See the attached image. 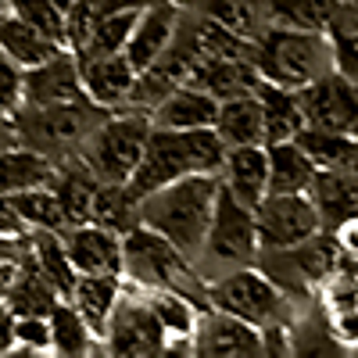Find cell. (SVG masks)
Returning a JSON list of instances; mask_svg holds the SVG:
<instances>
[{
    "label": "cell",
    "instance_id": "obj_32",
    "mask_svg": "<svg viewBox=\"0 0 358 358\" xmlns=\"http://www.w3.org/2000/svg\"><path fill=\"white\" fill-rule=\"evenodd\" d=\"M0 4H4L8 15L36 25L40 33H47L50 40H57L65 47V11L57 0H0Z\"/></svg>",
    "mask_w": 358,
    "mask_h": 358
},
{
    "label": "cell",
    "instance_id": "obj_27",
    "mask_svg": "<svg viewBox=\"0 0 358 358\" xmlns=\"http://www.w3.org/2000/svg\"><path fill=\"white\" fill-rule=\"evenodd\" d=\"M143 301L151 305L158 326L169 344H187L190 348V334L197 322V308L183 290H140Z\"/></svg>",
    "mask_w": 358,
    "mask_h": 358
},
{
    "label": "cell",
    "instance_id": "obj_43",
    "mask_svg": "<svg viewBox=\"0 0 358 358\" xmlns=\"http://www.w3.org/2000/svg\"><path fill=\"white\" fill-rule=\"evenodd\" d=\"M57 4H62V11H65V8H69V0H57Z\"/></svg>",
    "mask_w": 358,
    "mask_h": 358
},
{
    "label": "cell",
    "instance_id": "obj_29",
    "mask_svg": "<svg viewBox=\"0 0 358 358\" xmlns=\"http://www.w3.org/2000/svg\"><path fill=\"white\" fill-rule=\"evenodd\" d=\"M326 36L334 47V69L358 83V0H341Z\"/></svg>",
    "mask_w": 358,
    "mask_h": 358
},
{
    "label": "cell",
    "instance_id": "obj_2",
    "mask_svg": "<svg viewBox=\"0 0 358 358\" xmlns=\"http://www.w3.org/2000/svg\"><path fill=\"white\" fill-rule=\"evenodd\" d=\"M229 147L222 143V136L204 126V129H162L151 126V136L143 143V155L133 169V176L126 179V190L140 201L143 194H151L172 179H183L190 172H204V176H219L222 162H226Z\"/></svg>",
    "mask_w": 358,
    "mask_h": 358
},
{
    "label": "cell",
    "instance_id": "obj_1",
    "mask_svg": "<svg viewBox=\"0 0 358 358\" xmlns=\"http://www.w3.org/2000/svg\"><path fill=\"white\" fill-rule=\"evenodd\" d=\"M215 194H219V176L190 172L183 179H172V183L143 194L136 201V222L162 233L187 258H197L215 212Z\"/></svg>",
    "mask_w": 358,
    "mask_h": 358
},
{
    "label": "cell",
    "instance_id": "obj_37",
    "mask_svg": "<svg viewBox=\"0 0 358 358\" xmlns=\"http://www.w3.org/2000/svg\"><path fill=\"white\" fill-rule=\"evenodd\" d=\"M29 233L33 229H29L25 219L18 215L11 194H0V236H4V241H25Z\"/></svg>",
    "mask_w": 358,
    "mask_h": 358
},
{
    "label": "cell",
    "instance_id": "obj_12",
    "mask_svg": "<svg viewBox=\"0 0 358 358\" xmlns=\"http://www.w3.org/2000/svg\"><path fill=\"white\" fill-rule=\"evenodd\" d=\"M190 351L201 358H258L265 355V334L241 315L212 308V312H197Z\"/></svg>",
    "mask_w": 358,
    "mask_h": 358
},
{
    "label": "cell",
    "instance_id": "obj_26",
    "mask_svg": "<svg viewBox=\"0 0 358 358\" xmlns=\"http://www.w3.org/2000/svg\"><path fill=\"white\" fill-rule=\"evenodd\" d=\"M294 140L312 158L315 169L358 172V136L355 133H322V129H308L305 126Z\"/></svg>",
    "mask_w": 358,
    "mask_h": 358
},
{
    "label": "cell",
    "instance_id": "obj_6",
    "mask_svg": "<svg viewBox=\"0 0 358 358\" xmlns=\"http://www.w3.org/2000/svg\"><path fill=\"white\" fill-rule=\"evenodd\" d=\"M190 258L151 226L133 222L122 233V276L136 290H187Z\"/></svg>",
    "mask_w": 358,
    "mask_h": 358
},
{
    "label": "cell",
    "instance_id": "obj_28",
    "mask_svg": "<svg viewBox=\"0 0 358 358\" xmlns=\"http://www.w3.org/2000/svg\"><path fill=\"white\" fill-rule=\"evenodd\" d=\"M312 201L319 215L344 219L358 212V172H334V169H315Z\"/></svg>",
    "mask_w": 358,
    "mask_h": 358
},
{
    "label": "cell",
    "instance_id": "obj_4",
    "mask_svg": "<svg viewBox=\"0 0 358 358\" xmlns=\"http://www.w3.org/2000/svg\"><path fill=\"white\" fill-rule=\"evenodd\" d=\"M147 136H151V115L140 108L118 111L86 133L79 143V162L104 183H126L143 155Z\"/></svg>",
    "mask_w": 358,
    "mask_h": 358
},
{
    "label": "cell",
    "instance_id": "obj_40",
    "mask_svg": "<svg viewBox=\"0 0 358 358\" xmlns=\"http://www.w3.org/2000/svg\"><path fill=\"white\" fill-rule=\"evenodd\" d=\"M15 276H18V258H0V301L11 294Z\"/></svg>",
    "mask_w": 358,
    "mask_h": 358
},
{
    "label": "cell",
    "instance_id": "obj_5",
    "mask_svg": "<svg viewBox=\"0 0 358 358\" xmlns=\"http://www.w3.org/2000/svg\"><path fill=\"white\" fill-rule=\"evenodd\" d=\"M101 118L94 115V104L83 101H62V104H22L18 115L11 118L15 140L33 147V151L54 158L79 151L86 133L94 129Z\"/></svg>",
    "mask_w": 358,
    "mask_h": 358
},
{
    "label": "cell",
    "instance_id": "obj_19",
    "mask_svg": "<svg viewBox=\"0 0 358 358\" xmlns=\"http://www.w3.org/2000/svg\"><path fill=\"white\" fill-rule=\"evenodd\" d=\"M118 297H122V280H118V273H79L76 283H72L69 301L76 305V312L86 319V326L101 341Z\"/></svg>",
    "mask_w": 358,
    "mask_h": 358
},
{
    "label": "cell",
    "instance_id": "obj_11",
    "mask_svg": "<svg viewBox=\"0 0 358 358\" xmlns=\"http://www.w3.org/2000/svg\"><path fill=\"white\" fill-rule=\"evenodd\" d=\"M101 344L108 355L118 358H143V355H165L169 341L151 312V305L140 297H118V305L101 334Z\"/></svg>",
    "mask_w": 358,
    "mask_h": 358
},
{
    "label": "cell",
    "instance_id": "obj_10",
    "mask_svg": "<svg viewBox=\"0 0 358 358\" xmlns=\"http://www.w3.org/2000/svg\"><path fill=\"white\" fill-rule=\"evenodd\" d=\"M212 308H222L229 315H241L248 322H255L258 330H268V322H280V312H283V294L280 287L262 276L258 268H236V273L222 276L212 290Z\"/></svg>",
    "mask_w": 358,
    "mask_h": 358
},
{
    "label": "cell",
    "instance_id": "obj_18",
    "mask_svg": "<svg viewBox=\"0 0 358 358\" xmlns=\"http://www.w3.org/2000/svg\"><path fill=\"white\" fill-rule=\"evenodd\" d=\"M215 111L219 101L208 94V90L194 86V83H179L176 90L151 108V126L162 129H204V126H215Z\"/></svg>",
    "mask_w": 358,
    "mask_h": 358
},
{
    "label": "cell",
    "instance_id": "obj_25",
    "mask_svg": "<svg viewBox=\"0 0 358 358\" xmlns=\"http://www.w3.org/2000/svg\"><path fill=\"white\" fill-rule=\"evenodd\" d=\"M47 326H50V355L83 358L97 344V334L86 326V319L76 312L69 297H57L54 301V308L47 312Z\"/></svg>",
    "mask_w": 358,
    "mask_h": 358
},
{
    "label": "cell",
    "instance_id": "obj_15",
    "mask_svg": "<svg viewBox=\"0 0 358 358\" xmlns=\"http://www.w3.org/2000/svg\"><path fill=\"white\" fill-rule=\"evenodd\" d=\"M172 40H176V4H169V0H155V4H147L140 11L122 54H126V62L133 65V72H143L169 50Z\"/></svg>",
    "mask_w": 358,
    "mask_h": 358
},
{
    "label": "cell",
    "instance_id": "obj_14",
    "mask_svg": "<svg viewBox=\"0 0 358 358\" xmlns=\"http://www.w3.org/2000/svg\"><path fill=\"white\" fill-rule=\"evenodd\" d=\"M83 94L94 108H126L136 86V72L126 62V54H97L79 57Z\"/></svg>",
    "mask_w": 358,
    "mask_h": 358
},
{
    "label": "cell",
    "instance_id": "obj_16",
    "mask_svg": "<svg viewBox=\"0 0 358 358\" xmlns=\"http://www.w3.org/2000/svg\"><path fill=\"white\" fill-rule=\"evenodd\" d=\"M83 79H79V57L65 47L50 62L25 69V104H62L83 101Z\"/></svg>",
    "mask_w": 358,
    "mask_h": 358
},
{
    "label": "cell",
    "instance_id": "obj_7",
    "mask_svg": "<svg viewBox=\"0 0 358 358\" xmlns=\"http://www.w3.org/2000/svg\"><path fill=\"white\" fill-rule=\"evenodd\" d=\"M322 215L312 194H265L255 208L258 248L265 251H290L305 241H315Z\"/></svg>",
    "mask_w": 358,
    "mask_h": 358
},
{
    "label": "cell",
    "instance_id": "obj_13",
    "mask_svg": "<svg viewBox=\"0 0 358 358\" xmlns=\"http://www.w3.org/2000/svg\"><path fill=\"white\" fill-rule=\"evenodd\" d=\"M65 255L79 273H118L122 276V236L97 222H79L62 229Z\"/></svg>",
    "mask_w": 358,
    "mask_h": 358
},
{
    "label": "cell",
    "instance_id": "obj_31",
    "mask_svg": "<svg viewBox=\"0 0 358 358\" xmlns=\"http://www.w3.org/2000/svg\"><path fill=\"white\" fill-rule=\"evenodd\" d=\"M273 25H290V29H319L326 33L334 11L341 0H265Z\"/></svg>",
    "mask_w": 358,
    "mask_h": 358
},
{
    "label": "cell",
    "instance_id": "obj_30",
    "mask_svg": "<svg viewBox=\"0 0 358 358\" xmlns=\"http://www.w3.org/2000/svg\"><path fill=\"white\" fill-rule=\"evenodd\" d=\"M18 215L25 219L29 229H54L62 233L69 229V219H65V208H62V197L54 194V187H33V190H22V194H11Z\"/></svg>",
    "mask_w": 358,
    "mask_h": 358
},
{
    "label": "cell",
    "instance_id": "obj_44",
    "mask_svg": "<svg viewBox=\"0 0 358 358\" xmlns=\"http://www.w3.org/2000/svg\"><path fill=\"white\" fill-rule=\"evenodd\" d=\"M0 15H8V11H0Z\"/></svg>",
    "mask_w": 358,
    "mask_h": 358
},
{
    "label": "cell",
    "instance_id": "obj_35",
    "mask_svg": "<svg viewBox=\"0 0 358 358\" xmlns=\"http://www.w3.org/2000/svg\"><path fill=\"white\" fill-rule=\"evenodd\" d=\"M22 104H25V72L0 50V118L11 122Z\"/></svg>",
    "mask_w": 358,
    "mask_h": 358
},
{
    "label": "cell",
    "instance_id": "obj_9",
    "mask_svg": "<svg viewBox=\"0 0 358 358\" xmlns=\"http://www.w3.org/2000/svg\"><path fill=\"white\" fill-rule=\"evenodd\" d=\"M297 104L308 129L358 133V83L337 69L297 90Z\"/></svg>",
    "mask_w": 358,
    "mask_h": 358
},
{
    "label": "cell",
    "instance_id": "obj_17",
    "mask_svg": "<svg viewBox=\"0 0 358 358\" xmlns=\"http://www.w3.org/2000/svg\"><path fill=\"white\" fill-rule=\"evenodd\" d=\"M219 183L248 208H258L262 197L268 194V158L265 143H248V147H229L226 162L219 169Z\"/></svg>",
    "mask_w": 358,
    "mask_h": 358
},
{
    "label": "cell",
    "instance_id": "obj_41",
    "mask_svg": "<svg viewBox=\"0 0 358 358\" xmlns=\"http://www.w3.org/2000/svg\"><path fill=\"white\" fill-rule=\"evenodd\" d=\"M11 322H15V315L8 312L4 301H0V355L11 351Z\"/></svg>",
    "mask_w": 358,
    "mask_h": 358
},
{
    "label": "cell",
    "instance_id": "obj_36",
    "mask_svg": "<svg viewBox=\"0 0 358 358\" xmlns=\"http://www.w3.org/2000/svg\"><path fill=\"white\" fill-rule=\"evenodd\" d=\"M322 301L326 312L358 308V273H330L322 280Z\"/></svg>",
    "mask_w": 358,
    "mask_h": 358
},
{
    "label": "cell",
    "instance_id": "obj_8",
    "mask_svg": "<svg viewBox=\"0 0 358 358\" xmlns=\"http://www.w3.org/2000/svg\"><path fill=\"white\" fill-rule=\"evenodd\" d=\"M258 251V229H255V208L241 204L222 183L215 194V212L208 222V236L201 255L222 262V265H244Z\"/></svg>",
    "mask_w": 358,
    "mask_h": 358
},
{
    "label": "cell",
    "instance_id": "obj_34",
    "mask_svg": "<svg viewBox=\"0 0 358 358\" xmlns=\"http://www.w3.org/2000/svg\"><path fill=\"white\" fill-rule=\"evenodd\" d=\"M11 351L50 355V326H47V315H15V322H11Z\"/></svg>",
    "mask_w": 358,
    "mask_h": 358
},
{
    "label": "cell",
    "instance_id": "obj_38",
    "mask_svg": "<svg viewBox=\"0 0 358 358\" xmlns=\"http://www.w3.org/2000/svg\"><path fill=\"white\" fill-rule=\"evenodd\" d=\"M330 334L344 348H358V308L330 312Z\"/></svg>",
    "mask_w": 358,
    "mask_h": 358
},
{
    "label": "cell",
    "instance_id": "obj_21",
    "mask_svg": "<svg viewBox=\"0 0 358 358\" xmlns=\"http://www.w3.org/2000/svg\"><path fill=\"white\" fill-rule=\"evenodd\" d=\"M265 158H268V194H312L315 165L297 147V140L265 143Z\"/></svg>",
    "mask_w": 358,
    "mask_h": 358
},
{
    "label": "cell",
    "instance_id": "obj_3",
    "mask_svg": "<svg viewBox=\"0 0 358 358\" xmlns=\"http://www.w3.org/2000/svg\"><path fill=\"white\" fill-rule=\"evenodd\" d=\"M251 62L262 83L301 90L315 83L319 76L334 72V47H330V36L319 33V29L268 25L262 36H255Z\"/></svg>",
    "mask_w": 358,
    "mask_h": 358
},
{
    "label": "cell",
    "instance_id": "obj_22",
    "mask_svg": "<svg viewBox=\"0 0 358 358\" xmlns=\"http://www.w3.org/2000/svg\"><path fill=\"white\" fill-rule=\"evenodd\" d=\"M255 94L262 104V126H265V143H283L294 140L305 129V115L297 104V90H283L273 83H255Z\"/></svg>",
    "mask_w": 358,
    "mask_h": 358
},
{
    "label": "cell",
    "instance_id": "obj_42",
    "mask_svg": "<svg viewBox=\"0 0 358 358\" xmlns=\"http://www.w3.org/2000/svg\"><path fill=\"white\" fill-rule=\"evenodd\" d=\"M25 241H4L0 236V258H18V248H22Z\"/></svg>",
    "mask_w": 358,
    "mask_h": 358
},
{
    "label": "cell",
    "instance_id": "obj_20",
    "mask_svg": "<svg viewBox=\"0 0 358 358\" xmlns=\"http://www.w3.org/2000/svg\"><path fill=\"white\" fill-rule=\"evenodd\" d=\"M226 147H248V143H265V126H262V104L258 94L248 90V94H236L219 101L215 111V126H212Z\"/></svg>",
    "mask_w": 358,
    "mask_h": 358
},
{
    "label": "cell",
    "instance_id": "obj_33",
    "mask_svg": "<svg viewBox=\"0 0 358 358\" xmlns=\"http://www.w3.org/2000/svg\"><path fill=\"white\" fill-rule=\"evenodd\" d=\"M201 11L204 18L233 29L236 36H258V0H201Z\"/></svg>",
    "mask_w": 358,
    "mask_h": 358
},
{
    "label": "cell",
    "instance_id": "obj_24",
    "mask_svg": "<svg viewBox=\"0 0 358 358\" xmlns=\"http://www.w3.org/2000/svg\"><path fill=\"white\" fill-rule=\"evenodd\" d=\"M54 179V162L33 147L8 143L0 147V194H22L33 187H47Z\"/></svg>",
    "mask_w": 358,
    "mask_h": 358
},
{
    "label": "cell",
    "instance_id": "obj_23",
    "mask_svg": "<svg viewBox=\"0 0 358 358\" xmlns=\"http://www.w3.org/2000/svg\"><path fill=\"white\" fill-rule=\"evenodd\" d=\"M0 50L25 72V69H36V65L50 62V57L65 47L57 40H50L47 33H40L36 25H29L15 15H0Z\"/></svg>",
    "mask_w": 358,
    "mask_h": 358
},
{
    "label": "cell",
    "instance_id": "obj_39",
    "mask_svg": "<svg viewBox=\"0 0 358 358\" xmlns=\"http://www.w3.org/2000/svg\"><path fill=\"white\" fill-rule=\"evenodd\" d=\"M337 248L351 258V262H358V212H351V215H344L341 222H337Z\"/></svg>",
    "mask_w": 358,
    "mask_h": 358
}]
</instances>
